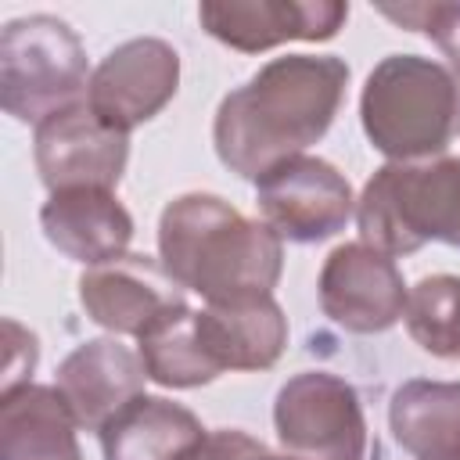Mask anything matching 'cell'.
Listing matches in <instances>:
<instances>
[{
    "instance_id": "cell-1",
    "label": "cell",
    "mask_w": 460,
    "mask_h": 460,
    "mask_svg": "<svg viewBox=\"0 0 460 460\" xmlns=\"http://www.w3.org/2000/svg\"><path fill=\"white\" fill-rule=\"evenodd\" d=\"M349 86L334 54H284L230 90L212 119L219 162L241 180H259L284 158L305 155L331 129Z\"/></svg>"
},
{
    "instance_id": "cell-2",
    "label": "cell",
    "mask_w": 460,
    "mask_h": 460,
    "mask_svg": "<svg viewBox=\"0 0 460 460\" xmlns=\"http://www.w3.org/2000/svg\"><path fill=\"white\" fill-rule=\"evenodd\" d=\"M158 259L205 305H230L273 295L284 273V241L226 198L187 190L158 216Z\"/></svg>"
},
{
    "instance_id": "cell-3",
    "label": "cell",
    "mask_w": 460,
    "mask_h": 460,
    "mask_svg": "<svg viewBox=\"0 0 460 460\" xmlns=\"http://www.w3.org/2000/svg\"><path fill=\"white\" fill-rule=\"evenodd\" d=\"M359 122L388 162L442 158L460 137V75L424 54H388L363 83Z\"/></svg>"
},
{
    "instance_id": "cell-4",
    "label": "cell",
    "mask_w": 460,
    "mask_h": 460,
    "mask_svg": "<svg viewBox=\"0 0 460 460\" xmlns=\"http://www.w3.org/2000/svg\"><path fill=\"white\" fill-rule=\"evenodd\" d=\"M359 241L399 259L428 241L460 248V158L385 162L356 198Z\"/></svg>"
},
{
    "instance_id": "cell-5",
    "label": "cell",
    "mask_w": 460,
    "mask_h": 460,
    "mask_svg": "<svg viewBox=\"0 0 460 460\" xmlns=\"http://www.w3.org/2000/svg\"><path fill=\"white\" fill-rule=\"evenodd\" d=\"M86 47L58 14L11 18L0 29V108L40 126L61 108L86 101Z\"/></svg>"
},
{
    "instance_id": "cell-6",
    "label": "cell",
    "mask_w": 460,
    "mask_h": 460,
    "mask_svg": "<svg viewBox=\"0 0 460 460\" xmlns=\"http://www.w3.org/2000/svg\"><path fill=\"white\" fill-rule=\"evenodd\" d=\"M273 428L295 460H367L370 449L359 392L331 370L291 374L273 399Z\"/></svg>"
},
{
    "instance_id": "cell-7",
    "label": "cell",
    "mask_w": 460,
    "mask_h": 460,
    "mask_svg": "<svg viewBox=\"0 0 460 460\" xmlns=\"http://www.w3.org/2000/svg\"><path fill=\"white\" fill-rule=\"evenodd\" d=\"M255 205L262 223L295 244H316L345 230L356 216L352 183L338 165L316 155H295L255 180Z\"/></svg>"
},
{
    "instance_id": "cell-8",
    "label": "cell",
    "mask_w": 460,
    "mask_h": 460,
    "mask_svg": "<svg viewBox=\"0 0 460 460\" xmlns=\"http://www.w3.org/2000/svg\"><path fill=\"white\" fill-rule=\"evenodd\" d=\"M180 90V54L158 36H137L104 54L86 86V108L126 133L151 122Z\"/></svg>"
},
{
    "instance_id": "cell-9",
    "label": "cell",
    "mask_w": 460,
    "mask_h": 460,
    "mask_svg": "<svg viewBox=\"0 0 460 460\" xmlns=\"http://www.w3.org/2000/svg\"><path fill=\"white\" fill-rule=\"evenodd\" d=\"M316 295L323 316L349 334H381L402 320L410 288L392 255L345 241L323 259Z\"/></svg>"
},
{
    "instance_id": "cell-10",
    "label": "cell",
    "mask_w": 460,
    "mask_h": 460,
    "mask_svg": "<svg viewBox=\"0 0 460 460\" xmlns=\"http://www.w3.org/2000/svg\"><path fill=\"white\" fill-rule=\"evenodd\" d=\"M32 158L50 194L72 187L115 190L129 162V137L104 126L86 101H79L36 126Z\"/></svg>"
},
{
    "instance_id": "cell-11",
    "label": "cell",
    "mask_w": 460,
    "mask_h": 460,
    "mask_svg": "<svg viewBox=\"0 0 460 460\" xmlns=\"http://www.w3.org/2000/svg\"><path fill=\"white\" fill-rule=\"evenodd\" d=\"M349 18L341 0H205L198 4L201 29L230 50L262 54L288 40H334Z\"/></svg>"
},
{
    "instance_id": "cell-12",
    "label": "cell",
    "mask_w": 460,
    "mask_h": 460,
    "mask_svg": "<svg viewBox=\"0 0 460 460\" xmlns=\"http://www.w3.org/2000/svg\"><path fill=\"white\" fill-rule=\"evenodd\" d=\"M79 305L97 327L140 338L158 316L176 305H187V291L169 277L162 259L126 252L111 262L83 270Z\"/></svg>"
},
{
    "instance_id": "cell-13",
    "label": "cell",
    "mask_w": 460,
    "mask_h": 460,
    "mask_svg": "<svg viewBox=\"0 0 460 460\" xmlns=\"http://www.w3.org/2000/svg\"><path fill=\"white\" fill-rule=\"evenodd\" d=\"M144 359L137 349L111 338H90L75 345L54 377V388L65 395L75 424L83 431H101L126 402L144 395Z\"/></svg>"
},
{
    "instance_id": "cell-14",
    "label": "cell",
    "mask_w": 460,
    "mask_h": 460,
    "mask_svg": "<svg viewBox=\"0 0 460 460\" xmlns=\"http://www.w3.org/2000/svg\"><path fill=\"white\" fill-rule=\"evenodd\" d=\"M43 237L72 262L101 266L126 255L133 241V216L115 198V190L101 187H72L54 190L40 208Z\"/></svg>"
},
{
    "instance_id": "cell-15",
    "label": "cell",
    "mask_w": 460,
    "mask_h": 460,
    "mask_svg": "<svg viewBox=\"0 0 460 460\" xmlns=\"http://www.w3.org/2000/svg\"><path fill=\"white\" fill-rule=\"evenodd\" d=\"M198 331L219 370H270L288 349V316L273 295L205 305Z\"/></svg>"
},
{
    "instance_id": "cell-16",
    "label": "cell",
    "mask_w": 460,
    "mask_h": 460,
    "mask_svg": "<svg viewBox=\"0 0 460 460\" xmlns=\"http://www.w3.org/2000/svg\"><path fill=\"white\" fill-rule=\"evenodd\" d=\"M79 424L54 385L0 392V460H83Z\"/></svg>"
},
{
    "instance_id": "cell-17",
    "label": "cell",
    "mask_w": 460,
    "mask_h": 460,
    "mask_svg": "<svg viewBox=\"0 0 460 460\" xmlns=\"http://www.w3.org/2000/svg\"><path fill=\"white\" fill-rule=\"evenodd\" d=\"M388 428L413 460H460V381H402L388 399Z\"/></svg>"
},
{
    "instance_id": "cell-18",
    "label": "cell",
    "mask_w": 460,
    "mask_h": 460,
    "mask_svg": "<svg viewBox=\"0 0 460 460\" xmlns=\"http://www.w3.org/2000/svg\"><path fill=\"white\" fill-rule=\"evenodd\" d=\"M201 435V420L162 395H137L97 431L104 460H176Z\"/></svg>"
},
{
    "instance_id": "cell-19",
    "label": "cell",
    "mask_w": 460,
    "mask_h": 460,
    "mask_svg": "<svg viewBox=\"0 0 460 460\" xmlns=\"http://www.w3.org/2000/svg\"><path fill=\"white\" fill-rule=\"evenodd\" d=\"M137 352L144 359L147 377L162 388H201L223 374L201 341L198 309L190 305H176L158 316L137 338Z\"/></svg>"
},
{
    "instance_id": "cell-20",
    "label": "cell",
    "mask_w": 460,
    "mask_h": 460,
    "mask_svg": "<svg viewBox=\"0 0 460 460\" xmlns=\"http://www.w3.org/2000/svg\"><path fill=\"white\" fill-rule=\"evenodd\" d=\"M402 323L410 338L435 359H460V277L431 273L406 295Z\"/></svg>"
},
{
    "instance_id": "cell-21",
    "label": "cell",
    "mask_w": 460,
    "mask_h": 460,
    "mask_svg": "<svg viewBox=\"0 0 460 460\" xmlns=\"http://www.w3.org/2000/svg\"><path fill=\"white\" fill-rule=\"evenodd\" d=\"M377 11L395 25L435 40L449 68L460 75V4H377Z\"/></svg>"
},
{
    "instance_id": "cell-22",
    "label": "cell",
    "mask_w": 460,
    "mask_h": 460,
    "mask_svg": "<svg viewBox=\"0 0 460 460\" xmlns=\"http://www.w3.org/2000/svg\"><path fill=\"white\" fill-rule=\"evenodd\" d=\"M270 449L241 431V428H216V431H205L190 449H183L176 460H266Z\"/></svg>"
},
{
    "instance_id": "cell-23",
    "label": "cell",
    "mask_w": 460,
    "mask_h": 460,
    "mask_svg": "<svg viewBox=\"0 0 460 460\" xmlns=\"http://www.w3.org/2000/svg\"><path fill=\"white\" fill-rule=\"evenodd\" d=\"M4 334H7V356H4V392L29 385L36 359H40V341L29 327H22L18 320H4Z\"/></svg>"
},
{
    "instance_id": "cell-24",
    "label": "cell",
    "mask_w": 460,
    "mask_h": 460,
    "mask_svg": "<svg viewBox=\"0 0 460 460\" xmlns=\"http://www.w3.org/2000/svg\"><path fill=\"white\" fill-rule=\"evenodd\" d=\"M266 460H295V456H288V453H284V456H273V453H270Z\"/></svg>"
}]
</instances>
